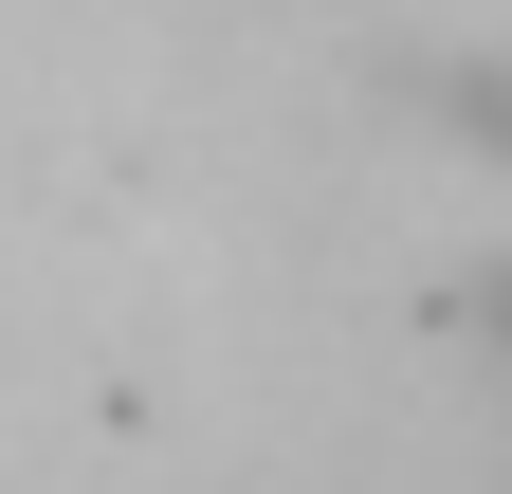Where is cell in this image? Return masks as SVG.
Here are the masks:
<instances>
[{
  "mask_svg": "<svg viewBox=\"0 0 512 494\" xmlns=\"http://www.w3.org/2000/svg\"><path fill=\"white\" fill-rule=\"evenodd\" d=\"M439 129H458V147H512V74H439Z\"/></svg>",
  "mask_w": 512,
  "mask_h": 494,
  "instance_id": "cell-1",
  "label": "cell"
}]
</instances>
